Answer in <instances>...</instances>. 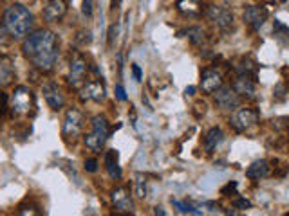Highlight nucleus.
Returning a JSON list of instances; mask_svg holds the SVG:
<instances>
[{
	"mask_svg": "<svg viewBox=\"0 0 289 216\" xmlns=\"http://www.w3.org/2000/svg\"><path fill=\"white\" fill-rule=\"evenodd\" d=\"M215 104L221 108V110H237L238 103H240V97L235 92L231 87L223 85L217 92H213Z\"/></svg>",
	"mask_w": 289,
	"mask_h": 216,
	"instance_id": "obj_8",
	"label": "nucleus"
},
{
	"mask_svg": "<svg viewBox=\"0 0 289 216\" xmlns=\"http://www.w3.org/2000/svg\"><path fill=\"white\" fill-rule=\"evenodd\" d=\"M105 85L100 79L85 81L82 87V99L83 101H94V103H102L105 99Z\"/></svg>",
	"mask_w": 289,
	"mask_h": 216,
	"instance_id": "obj_13",
	"label": "nucleus"
},
{
	"mask_svg": "<svg viewBox=\"0 0 289 216\" xmlns=\"http://www.w3.org/2000/svg\"><path fill=\"white\" fill-rule=\"evenodd\" d=\"M15 79V62L9 56L0 54V87H8Z\"/></svg>",
	"mask_w": 289,
	"mask_h": 216,
	"instance_id": "obj_16",
	"label": "nucleus"
},
{
	"mask_svg": "<svg viewBox=\"0 0 289 216\" xmlns=\"http://www.w3.org/2000/svg\"><path fill=\"white\" fill-rule=\"evenodd\" d=\"M117 33H119V25L117 23H112V25L109 27V38H107V42H109V45L112 47L114 45V42H116V38H117Z\"/></svg>",
	"mask_w": 289,
	"mask_h": 216,
	"instance_id": "obj_29",
	"label": "nucleus"
},
{
	"mask_svg": "<svg viewBox=\"0 0 289 216\" xmlns=\"http://www.w3.org/2000/svg\"><path fill=\"white\" fill-rule=\"evenodd\" d=\"M76 42L82 43V45H89V43L92 42V33L87 31V29H82V31L78 33V36H76Z\"/></svg>",
	"mask_w": 289,
	"mask_h": 216,
	"instance_id": "obj_28",
	"label": "nucleus"
},
{
	"mask_svg": "<svg viewBox=\"0 0 289 216\" xmlns=\"http://www.w3.org/2000/svg\"><path fill=\"white\" fill-rule=\"evenodd\" d=\"M103 160H105V170L110 178H114V180L122 178L123 171L119 168V153H117V150H107Z\"/></svg>",
	"mask_w": 289,
	"mask_h": 216,
	"instance_id": "obj_17",
	"label": "nucleus"
},
{
	"mask_svg": "<svg viewBox=\"0 0 289 216\" xmlns=\"http://www.w3.org/2000/svg\"><path fill=\"white\" fill-rule=\"evenodd\" d=\"M223 139H224V133H223V130H221L219 126L210 128V130H208V133H206V137H204V150H206L208 153H211L215 148L223 143Z\"/></svg>",
	"mask_w": 289,
	"mask_h": 216,
	"instance_id": "obj_20",
	"label": "nucleus"
},
{
	"mask_svg": "<svg viewBox=\"0 0 289 216\" xmlns=\"http://www.w3.org/2000/svg\"><path fill=\"white\" fill-rule=\"evenodd\" d=\"M87 77V60L82 52H73L69 62V76L67 83L70 89H82Z\"/></svg>",
	"mask_w": 289,
	"mask_h": 216,
	"instance_id": "obj_6",
	"label": "nucleus"
},
{
	"mask_svg": "<svg viewBox=\"0 0 289 216\" xmlns=\"http://www.w3.org/2000/svg\"><path fill=\"white\" fill-rule=\"evenodd\" d=\"M22 52L35 69L42 70V72H51L60 56L58 36L49 29L33 31L23 40Z\"/></svg>",
	"mask_w": 289,
	"mask_h": 216,
	"instance_id": "obj_1",
	"label": "nucleus"
},
{
	"mask_svg": "<svg viewBox=\"0 0 289 216\" xmlns=\"http://www.w3.org/2000/svg\"><path fill=\"white\" fill-rule=\"evenodd\" d=\"M224 212H226V216H240L237 211H235V209H226Z\"/></svg>",
	"mask_w": 289,
	"mask_h": 216,
	"instance_id": "obj_41",
	"label": "nucleus"
},
{
	"mask_svg": "<svg viewBox=\"0 0 289 216\" xmlns=\"http://www.w3.org/2000/svg\"><path fill=\"white\" fill-rule=\"evenodd\" d=\"M258 121V112L253 108H237L233 112V116L230 117V124L233 126V130L244 131L248 128H251Z\"/></svg>",
	"mask_w": 289,
	"mask_h": 216,
	"instance_id": "obj_7",
	"label": "nucleus"
},
{
	"mask_svg": "<svg viewBox=\"0 0 289 216\" xmlns=\"http://www.w3.org/2000/svg\"><path fill=\"white\" fill-rule=\"evenodd\" d=\"M177 9L188 16H197L201 13L199 0H177Z\"/></svg>",
	"mask_w": 289,
	"mask_h": 216,
	"instance_id": "obj_22",
	"label": "nucleus"
},
{
	"mask_svg": "<svg viewBox=\"0 0 289 216\" xmlns=\"http://www.w3.org/2000/svg\"><path fill=\"white\" fill-rule=\"evenodd\" d=\"M83 166H85V171H89V173H96L98 171V160L96 158H87L83 162Z\"/></svg>",
	"mask_w": 289,
	"mask_h": 216,
	"instance_id": "obj_31",
	"label": "nucleus"
},
{
	"mask_svg": "<svg viewBox=\"0 0 289 216\" xmlns=\"http://www.w3.org/2000/svg\"><path fill=\"white\" fill-rule=\"evenodd\" d=\"M9 108H11L13 116L16 117H26V116L35 114L36 101H35L33 90L26 85L15 87L11 97H9Z\"/></svg>",
	"mask_w": 289,
	"mask_h": 216,
	"instance_id": "obj_3",
	"label": "nucleus"
},
{
	"mask_svg": "<svg viewBox=\"0 0 289 216\" xmlns=\"http://www.w3.org/2000/svg\"><path fill=\"white\" fill-rule=\"evenodd\" d=\"M186 36L194 45H201L204 42V31L201 27H190V29H186Z\"/></svg>",
	"mask_w": 289,
	"mask_h": 216,
	"instance_id": "obj_24",
	"label": "nucleus"
},
{
	"mask_svg": "<svg viewBox=\"0 0 289 216\" xmlns=\"http://www.w3.org/2000/svg\"><path fill=\"white\" fill-rule=\"evenodd\" d=\"M257 70H258V65L253 58H244L243 62L237 65L238 76H246V77H251V79H257Z\"/></svg>",
	"mask_w": 289,
	"mask_h": 216,
	"instance_id": "obj_21",
	"label": "nucleus"
},
{
	"mask_svg": "<svg viewBox=\"0 0 289 216\" xmlns=\"http://www.w3.org/2000/svg\"><path fill=\"white\" fill-rule=\"evenodd\" d=\"M235 189H237V182H228L226 185H224L223 189H221V193L224 195V197H231V195H235Z\"/></svg>",
	"mask_w": 289,
	"mask_h": 216,
	"instance_id": "obj_32",
	"label": "nucleus"
},
{
	"mask_svg": "<svg viewBox=\"0 0 289 216\" xmlns=\"http://www.w3.org/2000/svg\"><path fill=\"white\" fill-rule=\"evenodd\" d=\"M284 216H289V212H287V214H284Z\"/></svg>",
	"mask_w": 289,
	"mask_h": 216,
	"instance_id": "obj_42",
	"label": "nucleus"
},
{
	"mask_svg": "<svg viewBox=\"0 0 289 216\" xmlns=\"http://www.w3.org/2000/svg\"><path fill=\"white\" fill-rule=\"evenodd\" d=\"M154 214H156V216H166V212H164L163 207H159V205H157V207L154 209Z\"/></svg>",
	"mask_w": 289,
	"mask_h": 216,
	"instance_id": "obj_39",
	"label": "nucleus"
},
{
	"mask_svg": "<svg viewBox=\"0 0 289 216\" xmlns=\"http://www.w3.org/2000/svg\"><path fill=\"white\" fill-rule=\"evenodd\" d=\"M268 175H270V162L264 160V158L255 160L246 170V177L251 178V180H260V178L268 177Z\"/></svg>",
	"mask_w": 289,
	"mask_h": 216,
	"instance_id": "obj_19",
	"label": "nucleus"
},
{
	"mask_svg": "<svg viewBox=\"0 0 289 216\" xmlns=\"http://www.w3.org/2000/svg\"><path fill=\"white\" fill-rule=\"evenodd\" d=\"M231 89L238 94V97H255V92H257V87H255V79L246 76H238L237 79L233 81V87Z\"/></svg>",
	"mask_w": 289,
	"mask_h": 216,
	"instance_id": "obj_18",
	"label": "nucleus"
},
{
	"mask_svg": "<svg viewBox=\"0 0 289 216\" xmlns=\"http://www.w3.org/2000/svg\"><path fill=\"white\" fill-rule=\"evenodd\" d=\"M90 124H92V130L85 135L83 143H85V146L89 148L90 151L100 153L110 135V124L103 116H94Z\"/></svg>",
	"mask_w": 289,
	"mask_h": 216,
	"instance_id": "obj_4",
	"label": "nucleus"
},
{
	"mask_svg": "<svg viewBox=\"0 0 289 216\" xmlns=\"http://www.w3.org/2000/svg\"><path fill=\"white\" fill-rule=\"evenodd\" d=\"M18 216H42V212L36 205H23V207H20Z\"/></svg>",
	"mask_w": 289,
	"mask_h": 216,
	"instance_id": "obj_27",
	"label": "nucleus"
},
{
	"mask_svg": "<svg viewBox=\"0 0 289 216\" xmlns=\"http://www.w3.org/2000/svg\"><path fill=\"white\" fill-rule=\"evenodd\" d=\"M130 69H132L134 79H136V81L143 79V74H141V69H139V65H137V63H132V65H130Z\"/></svg>",
	"mask_w": 289,
	"mask_h": 216,
	"instance_id": "obj_36",
	"label": "nucleus"
},
{
	"mask_svg": "<svg viewBox=\"0 0 289 216\" xmlns=\"http://www.w3.org/2000/svg\"><path fill=\"white\" fill-rule=\"evenodd\" d=\"M8 106H9L8 96H6L4 92H0V119L6 116V112H8Z\"/></svg>",
	"mask_w": 289,
	"mask_h": 216,
	"instance_id": "obj_30",
	"label": "nucleus"
},
{
	"mask_svg": "<svg viewBox=\"0 0 289 216\" xmlns=\"http://www.w3.org/2000/svg\"><path fill=\"white\" fill-rule=\"evenodd\" d=\"M83 126H85V117L80 112L78 108H69L65 112V117H63V124H62V137L67 143H75L83 131Z\"/></svg>",
	"mask_w": 289,
	"mask_h": 216,
	"instance_id": "obj_5",
	"label": "nucleus"
},
{
	"mask_svg": "<svg viewBox=\"0 0 289 216\" xmlns=\"http://www.w3.org/2000/svg\"><path fill=\"white\" fill-rule=\"evenodd\" d=\"M273 33H275V36H277V38H282V36H285V38H287V42H289V27L284 25L280 20H275Z\"/></svg>",
	"mask_w": 289,
	"mask_h": 216,
	"instance_id": "obj_25",
	"label": "nucleus"
},
{
	"mask_svg": "<svg viewBox=\"0 0 289 216\" xmlns=\"http://www.w3.org/2000/svg\"><path fill=\"white\" fill-rule=\"evenodd\" d=\"M196 87H186V90H184V94H186V96H194V94H196Z\"/></svg>",
	"mask_w": 289,
	"mask_h": 216,
	"instance_id": "obj_40",
	"label": "nucleus"
},
{
	"mask_svg": "<svg viewBox=\"0 0 289 216\" xmlns=\"http://www.w3.org/2000/svg\"><path fill=\"white\" fill-rule=\"evenodd\" d=\"M82 13L85 16H92V0H83L82 2Z\"/></svg>",
	"mask_w": 289,
	"mask_h": 216,
	"instance_id": "obj_35",
	"label": "nucleus"
},
{
	"mask_svg": "<svg viewBox=\"0 0 289 216\" xmlns=\"http://www.w3.org/2000/svg\"><path fill=\"white\" fill-rule=\"evenodd\" d=\"M268 16H270V13H268V9L264 8V6H248V8L244 9L243 18L251 29L257 31V29H260V27L264 25Z\"/></svg>",
	"mask_w": 289,
	"mask_h": 216,
	"instance_id": "obj_11",
	"label": "nucleus"
},
{
	"mask_svg": "<svg viewBox=\"0 0 289 216\" xmlns=\"http://www.w3.org/2000/svg\"><path fill=\"white\" fill-rule=\"evenodd\" d=\"M233 207L235 209H250L251 207V202L248 198H235L233 200Z\"/></svg>",
	"mask_w": 289,
	"mask_h": 216,
	"instance_id": "obj_33",
	"label": "nucleus"
},
{
	"mask_svg": "<svg viewBox=\"0 0 289 216\" xmlns=\"http://www.w3.org/2000/svg\"><path fill=\"white\" fill-rule=\"evenodd\" d=\"M172 204L176 205L181 212H194V214H201V211H197V209L194 207V205L188 204V202H179V200H174L172 198Z\"/></svg>",
	"mask_w": 289,
	"mask_h": 216,
	"instance_id": "obj_26",
	"label": "nucleus"
},
{
	"mask_svg": "<svg viewBox=\"0 0 289 216\" xmlns=\"http://www.w3.org/2000/svg\"><path fill=\"white\" fill-rule=\"evenodd\" d=\"M69 0H47V4L43 6L42 16L45 22H58L65 16Z\"/></svg>",
	"mask_w": 289,
	"mask_h": 216,
	"instance_id": "obj_12",
	"label": "nucleus"
},
{
	"mask_svg": "<svg viewBox=\"0 0 289 216\" xmlns=\"http://www.w3.org/2000/svg\"><path fill=\"white\" fill-rule=\"evenodd\" d=\"M223 87V74L215 69H204L201 74V89L204 94H213Z\"/></svg>",
	"mask_w": 289,
	"mask_h": 216,
	"instance_id": "obj_14",
	"label": "nucleus"
},
{
	"mask_svg": "<svg viewBox=\"0 0 289 216\" xmlns=\"http://www.w3.org/2000/svg\"><path fill=\"white\" fill-rule=\"evenodd\" d=\"M2 23H4L6 31L9 33V36H13V38H16V40L26 38L28 35H31L33 15L26 6L13 4L4 11Z\"/></svg>",
	"mask_w": 289,
	"mask_h": 216,
	"instance_id": "obj_2",
	"label": "nucleus"
},
{
	"mask_svg": "<svg viewBox=\"0 0 289 216\" xmlns=\"http://www.w3.org/2000/svg\"><path fill=\"white\" fill-rule=\"evenodd\" d=\"M112 204H114V209L117 212H122V214H130L134 211V200L130 197V191L125 187V185H119V187L112 189Z\"/></svg>",
	"mask_w": 289,
	"mask_h": 216,
	"instance_id": "obj_9",
	"label": "nucleus"
},
{
	"mask_svg": "<svg viewBox=\"0 0 289 216\" xmlns=\"http://www.w3.org/2000/svg\"><path fill=\"white\" fill-rule=\"evenodd\" d=\"M42 94H43L45 103L49 104V108H53V110H60V108H63V104H65V97H63L62 90H60V87L56 85V83H45V85L42 87Z\"/></svg>",
	"mask_w": 289,
	"mask_h": 216,
	"instance_id": "obj_15",
	"label": "nucleus"
},
{
	"mask_svg": "<svg viewBox=\"0 0 289 216\" xmlns=\"http://www.w3.org/2000/svg\"><path fill=\"white\" fill-rule=\"evenodd\" d=\"M8 35H9V33L6 31L4 23H0V43H6V42H8Z\"/></svg>",
	"mask_w": 289,
	"mask_h": 216,
	"instance_id": "obj_38",
	"label": "nucleus"
},
{
	"mask_svg": "<svg viewBox=\"0 0 289 216\" xmlns=\"http://www.w3.org/2000/svg\"><path fill=\"white\" fill-rule=\"evenodd\" d=\"M116 97L119 101H127V92L122 85H116Z\"/></svg>",
	"mask_w": 289,
	"mask_h": 216,
	"instance_id": "obj_37",
	"label": "nucleus"
},
{
	"mask_svg": "<svg viewBox=\"0 0 289 216\" xmlns=\"http://www.w3.org/2000/svg\"><path fill=\"white\" fill-rule=\"evenodd\" d=\"M194 108H196V110H194V116H196L197 119H201V117L206 114V104H204L203 101H199V103L194 104Z\"/></svg>",
	"mask_w": 289,
	"mask_h": 216,
	"instance_id": "obj_34",
	"label": "nucleus"
},
{
	"mask_svg": "<svg viewBox=\"0 0 289 216\" xmlns=\"http://www.w3.org/2000/svg\"><path fill=\"white\" fill-rule=\"evenodd\" d=\"M134 195L139 200L147 197V177L143 173H136V177H134Z\"/></svg>",
	"mask_w": 289,
	"mask_h": 216,
	"instance_id": "obj_23",
	"label": "nucleus"
},
{
	"mask_svg": "<svg viewBox=\"0 0 289 216\" xmlns=\"http://www.w3.org/2000/svg\"><path fill=\"white\" fill-rule=\"evenodd\" d=\"M206 15L208 18L217 23V27H221L223 31H230L231 27H233V22H235L233 13H231L230 9L223 8V6H210Z\"/></svg>",
	"mask_w": 289,
	"mask_h": 216,
	"instance_id": "obj_10",
	"label": "nucleus"
}]
</instances>
